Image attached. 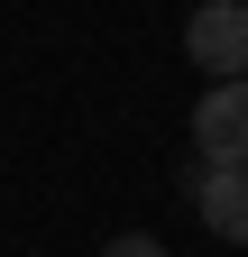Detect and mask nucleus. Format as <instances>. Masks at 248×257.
<instances>
[{
	"label": "nucleus",
	"instance_id": "obj_1",
	"mask_svg": "<svg viewBox=\"0 0 248 257\" xmlns=\"http://www.w3.org/2000/svg\"><path fill=\"white\" fill-rule=\"evenodd\" d=\"M184 55H193L202 83L248 74V0H202V10L184 19Z\"/></svg>",
	"mask_w": 248,
	"mask_h": 257
},
{
	"label": "nucleus",
	"instance_id": "obj_2",
	"mask_svg": "<svg viewBox=\"0 0 248 257\" xmlns=\"http://www.w3.org/2000/svg\"><path fill=\"white\" fill-rule=\"evenodd\" d=\"M193 147H202V166H248V74L202 83V101H193Z\"/></svg>",
	"mask_w": 248,
	"mask_h": 257
},
{
	"label": "nucleus",
	"instance_id": "obj_3",
	"mask_svg": "<svg viewBox=\"0 0 248 257\" xmlns=\"http://www.w3.org/2000/svg\"><path fill=\"white\" fill-rule=\"evenodd\" d=\"M193 220L211 239L248 248V166H193Z\"/></svg>",
	"mask_w": 248,
	"mask_h": 257
},
{
	"label": "nucleus",
	"instance_id": "obj_4",
	"mask_svg": "<svg viewBox=\"0 0 248 257\" xmlns=\"http://www.w3.org/2000/svg\"><path fill=\"white\" fill-rule=\"evenodd\" d=\"M101 257H166V239H147V230H129V239H110Z\"/></svg>",
	"mask_w": 248,
	"mask_h": 257
}]
</instances>
